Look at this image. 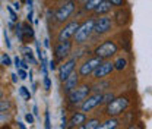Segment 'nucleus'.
I'll use <instances>...</instances> for the list:
<instances>
[{
	"mask_svg": "<svg viewBox=\"0 0 152 129\" xmlns=\"http://www.w3.org/2000/svg\"><path fill=\"white\" fill-rule=\"evenodd\" d=\"M44 129H51V122H50V113H44Z\"/></svg>",
	"mask_w": 152,
	"mask_h": 129,
	"instance_id": "nucleus-30",
	"label": "nucleus"
},
{
	"mask_svg": "<svg viewBox=\"0 0 152 129\" xmlns=\"http://www.w3.org/2000/svg\"><path fill=\"white\" fill-rule=\"evenodd\" d=\"M13 6H15V9H16V10H19V9H20V6H19L18 1H15V3H13Z\"/></svg>",
	"mask_w": 152,
	"mask_h": 129,
	"instance_id": "nucleus-46",
	"label": "nucleus"
},
{
	"mask_svg": "<svg viewBox=\"0 0 152 129\" xmlns=\"http://www.w3.org/2000/svg\"><path fill=\"white\" fill-rule=\"evenodd\" d=\"M101 122H102V120H101L99 117H96V116H95V117H89L82 126H79L77 129H96L101 125Z\"/></svg>",
	"mask_w": 152,
	"mask_h": 129,
	"instance_id": "nucleus-19",
	"label": "nucleus"
},
{
	"mask_svg": "<svg viewBox=\"0 0 152 129\" xmlns=\"http://www.w3.org/2000/svg\"><path fill=\"white\" fill-rule=\"evenodd\" d=\"M80 24L82 22H79V21H70V22L64 24L61 27V29L58 31V34H57V43H60V41H69V40L75 38Z\"/></svg>",
	"mask_w": 152,
	"mask_h": 129,
	"instance_id": "nucleus-8",
	"label": "nucleus"
},
{
	"mask_svg": "<svg viewBox=\"0 0 152 129\" xmlns=\"http://www.w3.org/2000/svg\"><path fill=\"white\" fill-rule=\"evenodd\" d=\"M23 35H25V44L31 43L29 40H34V28L29 22H23Z\"/></svg>",
	"mask_w": 152,
	"mask_h": 129,
	"instance_id": "nucleus-20",
	"label": "nucleus"
},
{
	"mask_svg": "<svg viewBox=\"0 0 152 129\" xmlns=\"http://www.w3.org/2000/svg\"><path fill=\"white\" fill-rule=\"evenodd\" d=\"M102 1H105V0H86L85 4H83V10L85 12H94Z\"/></svg>",
	"mask_w": 152,
	"mask_h": 129,
	"instance_id": "nucleus-22",
	"label": "nucleus"
},
{
	"mask_svg": "<svg viewBox=\"0 0 152 129\" xmlns=\"http://www.w3.org/2000/svg\"><path fill=\"white\" fill-rule=\"evenodd\" d=\"M15 34H16V37H18L19 41L25 44V35H23V25H22L20 22H16V25H15Z\"/></svg>",
	"mask_w": 152,
	"mask_h": 129,
	"instance_id": "nucleus-23",
	"label": "nucleus"
},
{
	"mask_svg": "<svg viewBox=\"0 0 152 129\" xmlns=\"http://www.w3.org/2000/svg\"><path fill=\"white\" fill-rule=\"evenodd\" d=\"M94 27H95V18H88L80 24L75 38H73V43L76 46H83L91 38V35L94 34Z\"/></svg>",
	"mask_w": 152,
	"mask_h": 129,
	"instance_id": "nucleus-4",
	"label": "nucleus"
},
{
	"mask_svg": "<svg viewBox=\"0 0 152 129\" xmlns=\"http://www.w3.org/2000/svg\"><path fill=\"white\" fill-rule=\"evenodd\" d=\"M126 129H145V128H143V123H142V122H136V123L133 122V123H130Z\"/></svg>",
	"mask_w": 152,
	"mask_h": 129,
	"instance_id": "nucleus-33",
	"label": "nucleus"
},
{
	"mask_svg": "<svg viewBox=\"0 0 152 129\" xmlns=\"http://www.w3.org/2000/svg\"><path fill=\"white\" fill-rule=\"evenodd\" d=\"M88 114L83 111H73L69 117V128L67 129H77L88 120Z\"/></svg>",
	"mask_w": 152,
	"mask_h": 129,
	"instance_id": "nucleus-15",
	"label": "nucleus"
},
{
	"mask_svg": "<svg viewBox=\"0 0 152 129\" xmlns=\"http://www.w3.org/2000/svg\"><path fill=\"white\" fill-rule=\"evenodd\" d=\"M25 122L29 123V125H32V123H34V114H32V113H26V114H25Z\"/></svg>",
	"mask_w": 152,
	"mask_h": 129,
	"instance_id": "nucleus-35",
	"label": "nucleus"
},
{
	"mask_svg": "<svg viewBox=\"0 0 152 129\" xmlns=\"http://www.w3.org/2000/svg\"><path fill=\"white\" fill-rule=\"evenodd\" d=\"M120 119L118 117H107L105 120L101 122V125L96 129H118Z\"/></svg>",
	"mask_w": 152,
	"mask_h": 129,
	"instance_id": "nucleus-18",
	"label": "nucleus"
},
{
	"mask_svg": "<svg viewBox=\"0 0 152 129\" xmlns=\"http://www.w3.org/2000/svg\"><path fill=\"white\" fill-rule=\"evenodd\" d=\"M75 9H76L75 0H67V1H64L56 12H54V21H56L57 24H64V22L67 24L69 18L73 15Z\"/></svg>",
	"mask_w": 152,
	"mask_h": 129,
	"instance_id": "nucleus-6",
	"label": "nucleus"
},
{
	"mask_svg": "<svg viewBox=\"0 0 152 129\" xmlns=\"http://www.w3.org/2000/svg\"><path fill=\"white\" fill-rule=\"evenodd\" d=\"M16 71H18L19 78H20L22 81H23V79H26V76H28V74H26V71H25V69H20V68H19V69H16Z\"/></svg>",
	"mask_w": 152,
	"mask_h": 129,
	"instance_id": "nucleus-36",
	"label": "nucleus"
},
{
	"mask_svg": "<svg viewBox=\"0 0 152 129\" xmlns=\"http://www.w3.org/2000/svg\"><path fill=\"white\" fill-rule=\"evenodd\" d=\"M111 4H113L114 7H117V9H120V7H124L123 4H124V0H108Z\"/></svg>",
	"mask_w": 152,
	"mask_h": 129,
	"instance_id": "nucleus-32",
	"label": "nucleus"
},
{
	"mask_svg": "<svg viewBox=\"0 0 152 129\" xmlns=\"http://www.w3.org/2000/svg\"><path fill=\"white\" fill-rule=\"evenodd\" d=\"M113 63H114V69H115V71H118V72L124 71V69L127 68V65H129V63H127V59H126V57H123V56H118Z\"/></svg>",
	"mask_w": 152,
	"mask_h": 129,
	"instance_id": "nucleus-21",
	"label": "nucleus"
},
{
	"mask_svg": "<svg viewBox=\"0 0 152 129\" xmlns=\"http://www.w3.org/2000/svg\"><path fill=\"white\" fill-rule=\"evenodd\" d=\"M26 3H28V6H29V9H32V4H34V0H26Z\"/></svg>",
	"mask_w": 152,
	"mask_h": 129,
	"instance_id": "nucleus-44",
	"label": "nucleus"
},
{
	"mask_svg": "<svg viewBox=\"0 0 152 129\" xmlns=\"http://www.w3.org/2000/svg\"><path fill=\"white\" fill-rule=\"evenodd\" d=\"M26 19H28V22L31 24L32 21H34V12H32V9H29L28 10V15H26Z\"/></svg>",
	"mask_w": 152,
	"mask_h": 129,
	"instance_id": "nucleus-37",
	"label": "nucleus"
},
{
	"mask_svg": "<svg viewBox=\"0 0 152 129\" xmlns=\"http://www.w3.org/2000/svg\"><path fill=\"white\" fill-rule=\"evenodd\" d=\"M7 12H9V15H10V21H12V22H18V15H16V12L12 9V6H7Z\"/></svg>",
	"mask_w": 152,
	"mask_h": 129,
	"instance_id": "nucleus-31",
	"label": "nucleus"
},
{
	"mask_svg": "<svg viewBox=\"0 0 152 129\" xmlns=\"http://www.w3.org/2000/svg\"><path fill=\"white\" fill-rule=\"evenodd\" d=\"M9 106H10L9 100H4V98H1V101H0V111H1V114H4L6 111L9 110Z\"/></svg>",
	"mask_w": 152,
	"mask_h": 129,
	"instance_id": "nucleus-29",
	"label": "nucleus"
},
{
	"mask_svg": "<svg viewBox=\"0 0 152 129\" xmlns=\"http://www.w3.org/2000/svg\"><path fill=\"white\" fill-rule=\"evenodd\" d=\"M0 62H1V66H10L12 65V60H10V57L7 56V53H1L0 55Z\"/></svg>",
	"mask_w": 152,
	"mask_h": 129,
	"instance_id": "nucleus-27",
	"label": "nucleus"
},
{
	"mask_svg": "<svg viewBox=\"0 0 152 129\" xmlns=\"http://www.w3.org/2000/svg\"><path fill=\"white\" fill-rule=\"evenodd\" d=\"M20 62H22V60H20V57H19V56H16V57H15V66H16V69H19V68H20Z\"/></svg>",
	"mask_w": 152,
	"mask_h": 129,
	"instance_id": "nucleus-41",
	"label": "nucleus"
},
{
	"mask_svg": "<svg viewBox=\"0 0 152 129\" xmlns=\"http://www.w3.org/2000/svg\"><path fill=\"white\" fill-rule=\"evenodd\" d=\"M114 19L108 15L105 16H99V18L95 19V27H94V34L95 35H105V34H110L111 29L114 28Z\"/></svg>",
	"mask_w": 152,
	"mask_h": 129,
	"instance_id": "nucleus-7",
	"label": "nucleus"
},
{
	"mask_svg": "<svg viewBox=\"0 0 152 129\" xmlns=\"http://www.w3.org/2000/svg\"><path fill=\"white\" fill-rule=\"evenodd\" d=\"M20 69H25V71H28V69H29V65H28V62H26L25 59L20 62Z\"/></svg>",
	"mask_w": 152,
	"mask_h": 129,
	"instance_id": "nucleus-39",
	"label": "nucleus"
},
{
	"mask_svg": "<svg viewBox=\"0 0 152 129\" xmlns=\"http://www.w3.org/2000/svg\"><path fill=\"white\" fill-rule=\"evenodd\" d=\"M60 129H67L69 128V119L66 117V111L61 110V113H60Z\"/></svg>",
	"mask_w": 152,
	"mask_h": 129,
	"instance_id": "nucleus-26",
	"label": "nucleus"
},
{
	"mask_svg": "<svg viewBox=\"0 0 152 129\" xmlns=\"http://www.w3.org/2000/svg\"><path fill=\"white\" fill-rule=\"evenodd\" d=\"M130 104H132V95L130 92H124L117 95L110 104H107L104 107V113L107 117H118L130 107Z\"/></svg>",
	"mask_w": 152,
	"mask_h": 129,
	"instance_id": "nucleus-1",
	"label": "nucleus"
},
{
	"mask_svg": "<svg viewBox=\"0 0 152 129\" xmlns=\"http://www.w3.org/2000/svg\"><path fill=\"white\" fill-rule=\"evenodd\" d=\"M44 46H45L47 49L50 47V40H48V38H45V40H44Z\"/></svg>",
	"mask_w": 152,
	"mask_h": 129,
	"instance_id": "nucleus-43",
	"label": "nucleus"
},
{
	"mask_svg": "<svg viewBox=\"0 0 152 129\" xmlns=\"http://www.w3.org/2000/svg\"><path fill=\"white\" fill-rule=\"evenodd\" d=\"M114 24L117 28H126L130 21H132V13H130V7L124 6V7H120L114 12Z\"/></svg>",
	"mask_w": 152,
	"mask_h": 129,
	"instance_id": "nucleus-9",
	"label": "nucleus"
},
{
	"mask_svg": "<svg viewBox=\"0 0 152 129\" xmlns=\"http://www.w3.org/2000/svg\"><path fill=\"white\" fill-rule=\"evenodd\" d=\"M4 41H6V47L7 49H10L12 47V44H10V41H9V37H7V32L4 31Z\"/></svg>",
	"mask_w": 152,
	"mask_h": 129,
	"instance_id": "nucleus-40",
	"label": "nucleus"
},
{
	"mask_svg": "<svg viewBox=\"0 0 152 129\" xmlns=\"http://www.w3.org/2000/svg\"><path fill=\"white\" fill-rule=\"evenodd\" d=\"M72 46L73 43L69 40V41H60V43H56L54 44V56H56V60L58 62H66L67 57L70 56V52H72Z\"/></svg>",
	"mask_w": 152,
	"mask_h": 129,
	"instance_id": "nucleus-10",
	"label": "nucleus"
},
{
	"mask_svg": "<svg viewBox=\"0 0 152 129\" xmlns=\"http://www.w3.org/2000/svg\"><path fill=\"white\" fill-rule=\"evenodd\" d=\"M113 7H114L113 4H111L108 0H105V1H102V3L95 9L92 13H94L95 16H105V15H108V13L111 12V9H113Z\"/></svg>",
	"mask_w": 152,
	"mask_h": 129,
	"instance_id": "nucleus-17",
	"label": "nucleus"
},
{
	"mask_svg": "<svg viewBox=\"0 0 152 129\" xmlns=\"http://www.w3.org/2000/svg\"><path fill=\"white\" fill-rule=\"evenodd\" d=\"M79 85H80V75L77 74V72H73L64 82H61V91H63V94L67 95L73 90H76Z\"/></svg>",
	"mask_w": 152,
	"mask_h": 129,
	"instance_id": "nucleus-14",
	"label": "nucleus"
},
{
	"mask_svg": "<svg viewBox=\"0 0 152 129\" xmlns=\"http://www.w3.org/2000/svg\"><path fill=\"white\" fill-rule=\"evenodd\" d=\"M98 106H102V94L101 92H92L82 104H80V111L89 113Z\"/></svg>",
	"mask_w": 152,
	"mask_h": 129,
	"instance_id": "nucleus-12",
	"label": "nucleus"
},
{
	"mask_svg": "<svg viewBox=\"0 0 152 129\" xmlns=\"http://www.w3.org/2000/svg\"><path fill=\"white\" fill-rule=\"evenodd\" d=\"M32 114H34V116H38V106L37 104L32 107Z\"/></svg>",
	"mask_w": 152,
	"mask_h": 129,
	"instance_id": "nucleus-42",
	"label": "nucleus"
},
{
	"mask_svg": "<svg viewBox=\"0 0 152 129\" xmlns=\"http://www.w3.org/2000/svg\"><path fill=\"white\" fill-rule=\"evenodd\" d=\"M102 62H104L102 59H99V57H96V56H91V57L85 59V60L79 65V68H77V74L80 75V78L92 76L94 72L96 71V68H98Z\"/></svg>",
	"mask_w": 152,
	"mask_h": 129,
	"instance_id": "nucleus-5",
	"label": "nucleus"
},
{
	"mask_svg": "<svg viewBox=\"0 0 152 129\" xmlns=\"http://www.w3.org/2000/svg\"><path fill=\"white\" fill-rule=\"evenodd\" d=\"M44 88H45V91H50V90H51V81H50V76H45V78H44Z\"/></svg>",
	"mask_w": 152,
	"mask_h": 129,
	"instance_id": "nucleus-34",
	"label": "nucleus"
},
{
	"mask_svg": "<svg viewBox=\"0 0 152 129\" xmlns=\"http://www.w3.org/2000/svg\"><path fill=\"white\" fill-rule=\"evenodd\" d=\"M114 98H115V95H114V92H111V91L104 92V94H102V106L105 107L107 104H110V103L113 101Z\"/></svg>",
	"mask_w": 152,
	"mask_h": 129,
	"instance_id": "nucleus-25",
	"label": "nucleus"
},
{
	"mask_svg": "<svg viewBox=\"0 0 152 129\" xmlns=\"http://www.w3.org/2000/svg\"><path fill=\"white\" fill-rule=\"evenodd\" d=\"M23 59L26 62H31L32 65H35V57H34V53L29 47H23Z\"/></svg>",
	"mask_w": 152,
	"mask_h": 129,
	"instance_id": "nucleus-24",
	"label": "nucleus"
},
{
	"mask_svg": "<svg viewBox=\"0 0 152 129\" xmlns=\"http://www.w3.org/2000/svg\"><path fill=\"white\" fill-rule=\"evenodd\" d=\"M118 50H120L118 43H117L115 40H113V38H108V40L102 41L101 44H98V46L95 47L94 56L102 59V60H108V59H111V57H114V56L117 55Z\"/></svg>",
	"mask_w": 152,
	"mask_h": 129,
	"instance_id": "nucleus-2",
	"label": "nucleus"
},
{
	"mask_svg": "<svg viewBox=\"0 0 152 129\" xmlns=\"http://www.w3.org/2000/svg\"><path fill=\"white\" fill-rule=\"evenodd\" d=\"M91 91H92V85H89V84H80L76 90H73L70 94L66 95L67 97V104L72 106V107L80 106L92 94Z\"/></svg>",
	"mask_w": 152,
	"mask_h": 129,
	"instance_id": "nucleus-3",
	"label": "nucleus"
},
{
	"mask_svg": "<svg viewBox=\"0 0 152 129\" xmlns=\"http://www.w3.org/2000/svg\"><path fill=\"white\" fill-rule=\"evenodd\" d=\"M114 71V63L111 60H104L98 68H96V71L94 72L92 75V78L96 79V81H101V79H105V78H108L110 75L113 74Z\"/></svg>",
	"mask_w": 152,
	"mask_h": 129,
	"instance_id": "nucleus-13",
	"label": "nucleus"
},
{
	"mask_svg": "<svg viewBox=\"0 0 152 129\" xmlns=\"http://www.w3.org/2000/svg\"><path fill=\"white\" fill-rule=\"evenodd\" d=\"M19 94L23 97V100H31V92H29V90H28L25 85L19 87Z\"/></svg>",
	"mask_w": 152,
	"mask_h": 129,
	"instance_id": "nucleus-28",
	"label": "nucleus"
},
{
	"mask_svg": "<svg viewBox=\"0 0 152 129\" xmlns=\"http://www.w3.org/2000/svg\"><path fill=\"white\" fill-rule=\"evenodd\" d=\"M10 76H12V81H13V82H18V78H16V74H12Z\"/></svg>",
	"mask_w": 152,
	"mask_h": 129,
	"instance_id": "nucleus-45",
	"label": "nucleus"
},
{
	"mask_svg": "<svg viewBox=\"0 0 152 129\" xmlns=\"http://www.w3.org/2000/svg\"><path fill=\"white\" fill-rule=\"evenodd\" d=\"M76 63H77V57H69L66 62H63L60 66H58V79L61 82H64L70 75L75 72Z\"/></svg>",
	"mask_w": 152,
	"mask_h": 129,
	"instance_id": "nucleus-11",
	"label": "nucleus"
},
{
	"mask_svg": "<svg viewBox=\"0 0 152 129\" xmlns=\"http://www.w3.org/2000/svg\"><path fill=\"white\" fill-rule=\"evenodd\" d=\"M118 41H120V47L123 49V52L130 53L132 50V31L130 29H121V32H118Z\"/></svg>",
	"mask_w": 152,
	"mask_h": 129,
	"instance_id": "nucleus-16",
	"label": "nucleus"
},
{
	"mask_svg": "<svg viewBox=\"0 0 152 129\" xmlns=\"http://www.w3.org/2000/svg\"><path fill=\"white\" fill-rule=\"evenodd\" d=\"M57 63H56V60H50V62H48V69H50V71H56V66Z\"/></svg>",
	"mask_w": 152,
	"mask_h": 129,
	"instance_id": "nucleus-38",
	"label": "nucleus"
}]
</instances>
